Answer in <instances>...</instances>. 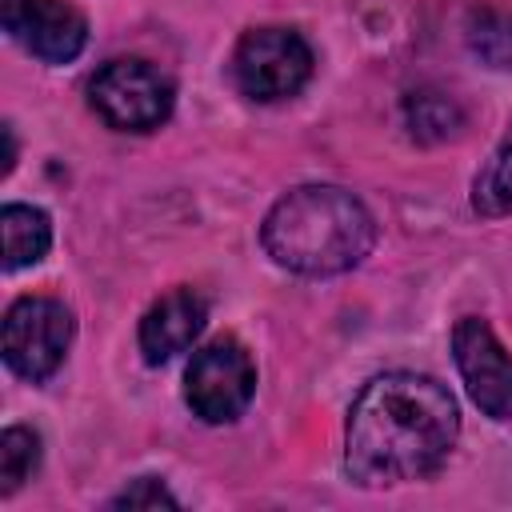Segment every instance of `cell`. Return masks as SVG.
Listing matches in <instances>:
<instances>
[{"mask_svg":"<svg viewBox=\"0 0 512 512\" xmlns=\"http://www.w3.org/2000/svg\"><path fill=\"white\" fill-rule=\"evenodd\" d=\"M172 96H176L172 80L140 56L108 60L88 80L92 112L116 132H152V128H160L172 112Z\"/></svg>","mask_w":512,"mask_h":512,"instance_id":"obj_3","label":"cell"},{"mask_svg":"<svg viewBox=\"0 0 512 512\" xmlns=\"http://www.w3.org/2000/svg\"><path fill=\"white\" fill-rule=\"evenodd\" d=\"M0 24L44 64H68L88 44V20L64 0H0Z\"/></svg>","mask_w":512,"mask_h":512,"instance_id":"obj_8","label":"cell"},{"mask_svg":"<svg viewBox=\"0 0 512 512\" xmlns=\"http://www.w3.org/2000/svg\"><path fill=\"white\" fill-rule=\"evenodd\" d=\"M312 76V48L296 28L264 24L240 36L232 52V80L248 100L272 104L296 96Z\"/></svg>","mask_w":512,"mask_h":512,"instance_id":"obj_4","label":"cell"},{"mask_svg":"<svg viewBox=\"0 0 512 512\" xmlns=\"http://www.w3.org/2000/svg\"><path fill=\"white\" fill-rule=\"evenodd\" d=\"M452 356L476 408L492 420H512V352L496 340L492 324L464 316L452 328Z\"/></svg>","mask_w":512,"mask_h":512,"instance_id":"obj_7","label":"cell"},{"mask_svg":"<svg viewBox=\"0 0 512 512\" xmlns=\"http://www.w3.org/2000/svg\"><path fill=\"white\" fill-rule=\"evenodd\" d=\"M108 508H180V500L156 480V476H140L132 480L124 492H116L108 500Z\"/></svg>","mask_w":512,"mask_h":512,"instance_id":"obj_15","label":"cell"},{"mask_svg":"<svg viewBox=\"0 0 512 512\" xmlns=\"http://www.w3.org/2000/svg\"><path fill=\"white\" fill-rule=\"evenodd\" d=\"M460 436L452 392L420 372H384L364 384L344 428V468L364 488L432 476Z\"/></svg>","mask_w":512,"mask_h":512,"instance_id":"obj_1","label":"cell"},{"mask_svg":"<svg viewBox=\"0 0 512 512\" xmlns=\"http://www.w3.org/2000/svg\"><path fill=\"white\" fill-rule=\"evenodd\" d=\"M72 312L64 308V300L56 296H20L8 312H4V364L40 384L48 380L72 344Z\"/></svg>","mask_w":512,"mask_h":512,"instance_id":"obj_6","label":"cell"},{"mask_svg":"<svg viewBox=\"0 0 512 512\" xmlns=\"http://www.w3.org/2000/svg\"><path fill=\"white\" fill-rule=\"evenodd\" d=\"M40 464V436L32 428H4L0 436V496H12L24 480H32Z\"/></svg>","mask_w":512,"mask_h":512,"instance_id":"obj_12","label":"cell"},{"mask_svg":"<svg viewBox=\"0 0 512 512\" xmlns=\"http://www.w3.org/2000/svg\"><path fill=\"white\" fill-rule=\"evenodd\" d=\"M404 112H408V124H412V132L420 140H444V136H452L460 128V108L448 96H440V92L408 96Z\"/></svg>","mask_w":512,"mask_h":512,"instance_id":"obj_13","label":"cell"},{"mask_svg":"<svg viewBox=\"0 0 512 512\" xmlns=\"http://www.w3.org/2000/svg\"><path fill=\"white\" fill-rule=\"evenodd\" d=\"M260 244L288 272L336 276L372 252L376 220L348 188L300 184L272 204L260 228Z\"/></svg>","mask_w":512,"mask_h":512,"instance_id":"obj_2","label":"cell"},{"mask_svg":"<svg viewBox=\"0 0 512 512\" xmlns=\"http://www.w3.org/2000/svg\"><path fill=\"white\" fill-rule=\"evenodd\" d=\"M0 236H4V268H28L40 264L44 252L52 248V224L44 208L32 204H4L0 212Z\"/></svg>","mask_w":512,"mask_h":512,"instance_id":"obj_10","label":"cell"},{"mask_svg":"<svg viewBox=\"0 0 512 512\" xmlns=\"http://www.w3.org/2000/svg\"><path fill=\"white\" fill-rule=\"evenodd\" d=\"M208 324V300L196 288H172L164 292L140 320V352L148 364H168L184 348L196 344V336Z\"/></svg>","mask_w":512,"mask_h":512,"instance_id":"obj_9","label":"cell"},{"mask_svg":"<svg viewBox=\"0 0 512 512\" xmlns=\"http://www.w3.org/2000/svg\"><path fill=\"white\" fill-rule=\"evenodd\" d=\"M472 208L480 216H512V120L472 180Z\"/></svg>","mask_w":512,"mask_h":512,"instance_id":"obj_11","label":"cell"},{"mask_svg":"<svg viewBox=\"0 0 512 512\" xmlns=\"http://www.w3.org/2000/svg\"><path fill=\"white\" fill-rule=\"evenodd\" d=\"M256 392V364L236 336H216L192 352L184 372V400L204 424H232Z\"/></svg>","mask_w":512,"mask_h":512,"instance_id":"obj_5","label":"cell"},{"mask_svg":"<svg viewBox=\"0 0 512 512\" xmlns=\"http://www.w3.org/2000/svg\"><path fill=\"white\" fill-rule=\"evenodd\" d=\"M468 44L492 68H508L512 64V16L492 12V8L476 12L472 24H468Z\"/></svg>","mask_w":512,"mask_h":512,"instance_id":"obj_14","label":"cell"},{"mask_svg":"<svg viewBox=\"0 0 512 512\" xmlns=\"http://www.w3.org/2000/svg\"><path fill=\"white\" fill-rule=\"evenodd\" d=\"M12 164H16V136H12V128L4 124V164H0V176H8Z\"/></svg>","mask_w":512,"mask_h":512,"instance_id":"obj_16","label":"cell"}]
</instances>
